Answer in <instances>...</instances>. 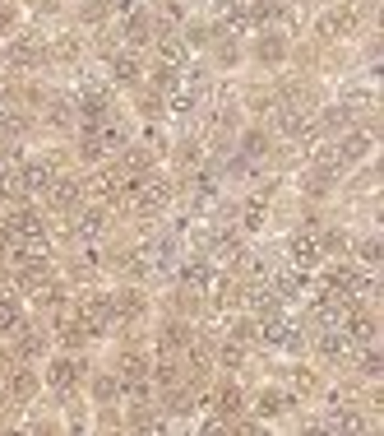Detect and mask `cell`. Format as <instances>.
<instances>
[{
  "instance_id": "1",
  "label": "cell",
  "mask_w": 384,
  "mask_h": 436,
  "mask_svg": "<svg viewBox=\"0 0 384 436\" xmlns=\"http://www.w3.org/2000/svg\"><path fill=\"white\" fill-rule=\"evenodd\" d=\"M37 61H42V42H37V37L10 42V66H37Z\"/></svg>"
},
{
  "instance_id": "2",
  "label": "cell",
  "mask_w": 384,
  "mask_h": 436,
  "mask_svg": "<svg viewBox=\"0 0 384 436\" xmlns=\"http://www.w3.org/2000/svg\"><path fill=\"white\" fill-rule=\"evenodd\" d=\"M19 186L23 190H51V168H46V163H28V168L19 172Z\"/></svg>"
},
{
  "instance_id": "3",
  "label": "cell",
  "mask_w": 384,
  "mask_h": 436,
  "mask_svg": "<svg viewBox=\"0 0 384 436\" xmlns=\"http://www.w3.org/2000/svg\"><path fill=\"white\" fill-rule=\"evenodd\" d=\"M352 23H357V14H352V10H333V14H324V19H319V37H333V33H347Z\"/></svg>"
},
{
  "instance_id": "4",
  "label": "cell",
  "mask_w": 384,
  "mask_h": 436,
  "mask_svg": "<svg viewBox=\"0 0 384 436\" xmlns=\"http://www.w3.org/2000/svg\"><path fill=\"white\" fill-rule=\"evenodd\" d=\"M181 61H186V46L176 42V37H162L158 42V70H176Z\"/></svg>"
},
{
  "instance_id": "5",
  "label": "cell",
  "mask_w": 384,
  "mask_h": 436,
  "mask_svg": "<svg viewBox=\"0 0 384 436\" xmlns=\"http://www.w3.org/2000/svg\"><path fill=\"white\" fill-rule=\"evenodd\" d=\"M79 195H84V186L65 177V181H56V190H51V204H56V209H70V204H75Z\"/></svg>"
},
{
  "instance_id": "6",
  "label": "cell",
  "mask_w": 384,
  "mask_h": 436,
  "mask_svg": "<svg viewBox=\"0 0 384 436\" xmlns=\"http://www.w3.org/2000/svg\"><path fill=\"white\" fill-rule=\"evenodd\" d=\"M75 380H79V367H75V362H70V358L51 362V385H56V390H70Z\"/></svg>"
},
{
  "instance_id": "7",
  "label": "cell",
  "mask_w": 384,
  "mask_h": 436,
  "mask_svg": "<svg viewBox=\"0 0 384 436\" xmlns=\"http://www.w3.org/2000/svg\"><path fill=\"white\" fill-rule=\"evenodd\" d=\"M292 260H297V269H310L319 260V247L310 237H297V242H292Z\"/></svg>"
},
{
  "instance_id": "8",
  "label": "cell",
  "mask_w": 384,
  "mask_h": 436,
  "mask_svg": "<svg viewBox=\"0 0 384 436\" xmlns=\"http://www.w3.org/2000/svg\"><path fill=\"white\" fill-rule=\"evenodd\" d=\"M148 33H153L148 14H130V23H125V37H130V42L139 46V42H148Z\"/></svg>"
},
{
  "instance_id": "9",
  "label": "cell",
  "mask_w": 384,
  "mask_h": 436,
  "mask_svg": "<svg viewBox=\"0 0 384 436\" xmlns=\"http://www.w3.org/2000/svg\"><path fill=\"white\" fill-rule=\"evenodd\" d=\"M111 70H116L121 84H134V79H139V61H134V56H116V61H111Z\"/></svg>"
},
{
  "instance_id": "10",
  "label": "cell",
  "mask_w": 384,
  "mask_h": 436,
  "mask_svg": "<svg viewBox=\"0 0 384 436\" xmlns=\"http://www.w3.org/2000/svg\"><path fill=\"white\" fill-rule=\"evenodd\" d=\"M14 320H19V302L14 297H0V335L14 330Z\"/></svg>"
},
{
  "instance_id": "11",
  "label": "cell",
  "mask_w": 384,
  "mask_h": 436,
  "mask_svg": "<svg viewBox=\"0 0 384 436\" xmlns=\"http://www.w3.org/2000/svg\"><path fill=\"white\" fill-rule=\"evenodd\" d=\"M283 409H287V394H274V390H269V394L260 399V413H269V418L283 413Z\"/></svg>"
},
{
  "instance_id": "12",
  "label": "cell",
  "mask_w": 384,
  "mask_h": 436,
  "mask_svg": "<svg viewBox=\"0 0 384 436\" xmlns=\"http://www.w3.org/2000/svg\"><path fill=\"white\" fill-rule=\"evenodd\" d=\"M218 404H222V418H236V413H241V394H236V390H222Z\"/></svg>"
},
{
  "instance_id": "13",
  "label": "cell",
  "mask_w": 384,
  "mask_h": 436,
  "mask_svg": "<svg viewBox=\"0 0 384 436\" xmlns=\"http://www.w3.org/2000/svg\"><path fill=\"white\" fill-rule=\"evenodd\" d=\"M278 56H283V42H278V37L260 42V61H278Z\"/></svg>"
},
{
  "instance_id": "14",
  "label": "cell",
  "mask_w": 384,
  "mask_h": 436,
  "mask_svg": "<svg viewBox=\"0 0 384 436\" xmlns=\"http://www.w3.org/2000/svg\"><path fill=\"white\" fill-rule=\"evenodd\" d=\"M324 247H329V251H343V247H347V237H343V232H324Z\"/></svg>"
},
{
  "instance_id": "15",
  "label": "cell",
  "mask_w": 384,
  "mask_h": 436,
  "mask_svg": "<svg viewBox=\"0 0 384 436\" xmlns=\"http://www.w3.org/2000/svg\"><path fill=\"white\" fill-rule=\"evenodd\" d=\"M10 390H14V394H28V390H33V376H14Z\"/></svg>"
},
{
  "instance_id": "16",
  "label": "cell",
  "mask_w": 384,
  "mask_h": 436,
  "mask_svg": "<svg viewBox=\"0 0 384 436\" xmlns=\"http://www.w3.org/2000/svg\"><path fill=\"white\" fill-rule=\"evenodd\" d=\"M10 23H14V10H5V5H0V33H5Z\"/></svg>"
},
{
  "instance_id": "17",
  "label": "cell",
  "mask_w": 384,
  "mask_h": 436,
  "mask_svg": "<svg viewBox=\"0 0 384 436\" xmlns=\"http://www.w3.org/2000/svg\"><path fill=\"white\" fill-rule=\"evenodd\" d=\"M10 237H14V232H10V223H0V251L10 247Z\"/></svg>"
}]
</instances>
